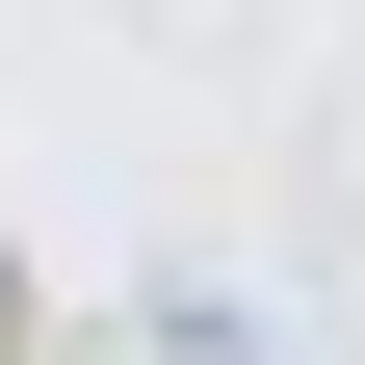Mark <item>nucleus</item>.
<instances>
[{
    "instance_id": "1",
    "label": "nucleus",
    "mask_w": 365,
    "mask_h": 365,
    "mask_svg": "<svg viewBox=\"0 0 365 365\" xmlns=\"http://www.w3.org/2000/svg\"><path fill=\"white\" fill-rule=\"evenodd\" d=\"M0 313H26V261H0Z\"/></svg>"
}]
</instances>
